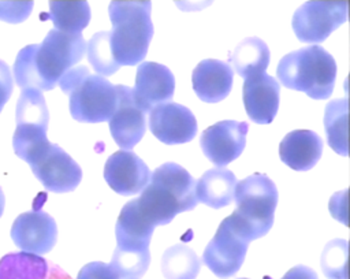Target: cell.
I'll use <instances>...</instances> for the list:
<instances>
[{
  "label": "cell",
  "instance_id": "obj_1",
  "mask_svg": "<svg viewBox=\"0 0 350 279\" xmlns=\"http://www.w3.org/2000/svg\"><path fill=\"white\" fill-rule=\"evenodd\" d=\"M86 45L82 34L49 30L41 44L27 45L16 55L12 70L16 85L22 90L53 89L60 78L82 59Z\"/></svg>",
  "mask_w": 350,
  "mask_h": 279
},
{
  "label": "cell",
  "instance_id": "obj_2",
  "mask_svg": "<svg viewBox=\"0 0 350 279\" xmlns=\"http://www.w3.org/2000/svg\"><path fill=\"white\" fill-rule=\"evenodd\" d=\"M196 183L182 165L164 163L152 172L137 205L153 226L168 224L178 213L196 208Z\"/></svg>",
  "mask_w": 350,
  "mask_h": 279
},
{
  "label": "cell",
  "instance_id": "obj_3",
  "mask_svg": "<svg viewBox=\"0 0 350 279\" xmlns=\"http://www.w3.org/2000/svg\"><path fill=\"white\" fill-rule=\"evenodd\" d=\"M150 1L116 0L109 4L111 46L120 66H134L145 59L153 36Z\"/></svg>",
  "mask_w": 350,
  "mask_h": 279
},
{
  "label": "cell",
  "instance_id": "obj_4",
  "mask_svg": "<svg viewBox=\"0 0 350 279\" xmlns=\"http://www.w3.org/2000/svg\"><path fill=\"white\" fill-rule=\"evenodd\" d=\"M276 75L286 88L304 92L314 100H324L332 94L336 63L324 48L310 45L284 55Z\"/></svg>",
  "mask_w": 350,
  "mask_h": 279
},
{
  "label": "cell",
  "instance_id": "obj_5",
  "mask_svg": "<svg viewBox=\"0 0 350 279\" xmlns=\"http://www.w3.org/2000/svg\"><path fill=\"white\" fill-rule=\"evenodd\" d=\"M70 97L71 116L78 122L98 123L109 120L118 107V90L101 75L90 74L86 66L68 70L59 81Z\"/></svg>",
  "mask_w": 350,
  "mask_h": 279
},
{
  "label": "cell",
  "instance_id": "obj_6",
  "mask_svg": "<svg viewBox=\"0 0 350 279\" xmlns=\"http://www.w3.org/2000/svg\"><path fill=\"white\" fill-rule=\"evenodd\" d=\"M15 119L14 152L30 165L52 144L46 138L49 112L41 90L34 88L22 90L16 103Z\"/></svg>",
  "mask_w": 350,
  "mask_h": 279
},
{
  "label": "cell",
  "instance_id": "obj_7",
  "mask_svg": "<svg viewBox=\"0 0 350 279\" xmlns=\"http://www.w3.org/2000/svg\"><path fill=\"white\" fill-rule=\"evenodd\" d=\"M234 211L247 226L254 239L267 235L273 224L278 189L265 174H252L235 186Z\"/></svg>",
  "mask_w": 350,
  "mask_h": 279
},
{
  "label": "cell",
  "instance_id": "obj_8",
  "mask_svg": "<svg viewBox=\"0 0 350 279\" xmlns=\"http://www.w3.org/2000/svg\"><path fill=\"white\" fill-rule=\"evenodd\" d=\"M250 241H254L250 230L232 212L219 224L216 234L204 250L202 261L216 276L230 278L243 264Z\"/></svg>",
  "mask_w": 350,
  "mask_h": 279
},
{
  "label": "cell",
  "instance_id": "obj_9",
  "mask_svg": "<svg viewBox=\"0 0 350 279\" xmlns=\"http://www.w3.org/2000/svg\"><path fill=\"white\" fill-rule=\"evenodd\" d=\"M349 1L310 0L299 5L293 15V30L302 42H323L347 21Z\"/></svg>",
  "mask_w": 350,
  "mask_h": 279
},
{
  "label": "cell",
  "instance_id": "obj_10",
  "mask_svg": "<svg viewBox=\"0 0 350 279\" xmlns=\"http://www.w3.org/2000/svg\"><path fill=\"white\" fill-rule=\"evenodd\" d=\"M30 168L42 186L53 193L72 191L82 179L78 163L56 144H51Z\"/></svg>",
  "mask_w": 350,
  "mask_h": 279
},
{
  "label": "cell",
  "instance_id": "obj_11",
  "mask_svg": "<svg viewBox=\"0 0 350 279\" xmlns=\"http://www.w3.org/2000/svg\"><path fill=\"white\" fill-rule=\"evenodd\" d=\"M249 124L238 120H220L205 129L200 137L204 155L216 164L224 167L241 156L246 145Z\"/></svg>",
  "mask_w": 350,
  "mask_h": 279
},
{
  "label": "cell",
  "instance_id": "obj_12",
  "mask_svg": "<svg viewBox=\"0 0 350 279\" xmlns=\"http://www.w3.org/2000/svg\"><path fill=\"white\" fill-rule=\"evenodd\" d=\"M11 238L23 252L40 256L45 254L56 243V222L49 213L41 209L21 213L12 223Z\"/></svg>",
  "mask_w": 350,
  "mask_h": 279
},
{
  "label": "cell",
  "instance_id": "obj_13",
  "mask_svg": "<svg viewBox=\"0 0 350 279\" xmlns=\"http://www.w3.org/2000/svg\"><path fill=\"white\" fill-rule=\"evenodd\" d=\"M149 129L167 145L185 144L196 137L197 120L187 107L170 101L150 111Z\"/></svg>",
  "mask_w": 350,
  "mask_h": 279
},
{
  "label": "cell",
  "instance_id": "obj_14",
  "mask_svg": "<svg viewBox=\"0 0 350 279\" xmlns=\"http://www.w3.org/2000/svg\"><path fill=\"white\" fill-rule=\"evenodd\" d=\"M150 171L134 152L122 149L112 153L104 165V179L122 196L141 193L150 181Z\"/></svg>",
  "mask_w": 350,
  "mask_h": 279
},
{
  "label": "cell",
  "instance_id": "obj_15",
  "mask_svg": "<svg viewBox=\"0 0 350 279\" xmlns=\"http://www.w3.org/2000/svg\"><path fill=\"white\" fill-rule=\"evenodd\" d=\"M175 90V78L168 67L154 62H144L137 68L133 96L144 111L170 103Z\"/></svg>",
  "mask_w": 350,
  "mask_h": 279
},
{
  "label": "cell",
  "instance_id": "obj_16",
  "mask_svg": "<svg viewBox=\"0 0 350 279\" xmlns=\"http://www.w3.org/2000/svg\"><path fill=\"white\" fill-rule=\"evenodd\" d=\"M116 90L118 107L109 119V130L115 142L129 150L141 141L146 131V112L137 105L131 88L116 85Z\"/></svg>",
  "mask_w": 350,
  "mask_h": 279
},
{
  "label": "cell",
  "instance_id": "obj_17",
  "mask_svg": "<svg viewBox=\"0 0 350 279\" xmlns=\"http://www.w3.org/2000/svg\"><path fill=\"white\" fill-rule=\"evenodd\" d=\"M279 82L267 72L246 78L242 98L247 116L258 124L271 123L279 108Z\"/></svg>",
  "mask_w": 350,
  "mask_h": 279
},
{
  "label": "cell",
  "instance_id": "obj_18",
  "mask_svg": "<svg viewBox=\"0 0 350 279\" xmlns=\"http://www.w3.org/2000/svg\"><path fill=\"white\" fill-rule=\"evenodd\" d=\"M156 226L139 211L137 200L129 201L120 211L116 226V249L122 253H150L149 243Z\"/></svg>",
  "mask_w": 350,
  "mask_h": 279
},
{
  "label": "cell",
  "instance_id": "obj_19",
  "mask_svg": "<svg viewBox=\"0 0 350 279\" xmlns=\"http://www.w3.org/2000/svg\"><path fill=\"white\" fill-rule=\"evenodd\" d=\"M232 67L217 59L200 62L191 75L193 89L205 103H219L228 96L232 88Z\"/></svg>",
  "mask_w": 350,
  "mask_h": 279
},
{
  "label": "cell",
  "instance_id": "obj_20",
  "mask_svg": "<svg viewBox=\"0 0 350 279\" xmlns=\"http://www.w3.org/2000/svg\"><path fill=\"white\" fill-rule=\"evenodd\" d=\"M0 279H72L60 265L40 254L7 253L0 258Z\"/></svg>",
  "mask_w": 350,
  "mask_h": 279
},
{
  "label": "cell",
  "instance_id": "obj_21",
  "mask_svg": "<svg viewBox=\"0 0 350 279\" xmlns=\"http://www.w3.org/2000/svg\"><path fill=\"white\" fill-rule=\"evenodd\" d=\"M323 153V140L312 130H294L279 145L280 160L295 171H308L316 165Z\"/></svg>",
  "mask_w": 350,
  "mask_h": 279
},
{
  "label": "cell",
  "instance_id": "obj_22",
  "mask_svg": "<svg viewBox=\"0 0 350 279\" xmlns=\"http://www.w3.org/2000/svg\"><path fill=\"white\" fill-rule=\"evenodd\" d=\"M235 175L221 167L208 170L196 183L197 200L202 204L219 209L232 202L235 194Z\"/></svg>",
  "mask_w": 350,
  "mask_h": 279
},
{
  "label": "cell",
  "instance_id": "obj_23",
  "mask_svg": "<svg viewBox=\"0 0 350 279\" xmlns=\"http://www.w3.org/2000/svg\"><path fill=\"white\" fill-rule=\"evenodd\" d=\"M231 62L237 74L246 79L265 72L269 64V49L262 40L249 37L235 46Z\"/></svg>",
  "mask_w": 350,
  "mask_h": 279
},
{
  "label": "cell",
  "instance_id": "obj_24",
  "mask_svg": "<svg viewBox=\"0 0 350 279\" xmlns=\"http://www.w3.org/2000/svg\"><path fill=\"white\" fill-rule=\"evenodd\" d=\"M324 127L328 145L339 155H349V100H332L325 107Z\"/></svg>",
  "mask_w": 350,
  "mask_h": 279
},
{
  "label": "cell",
  "instance_id": "obj_25",
  "mask_svg": "<svg viewBox=\"0 0 350 279\" xmlns=\"http://www.w3.org/2000/svg\"><path fill=\"white\" fill-rule=\"evenodd\" d=\"M49 18L55 29L81 34L90 21V8L81 0H53L49 1Z\"/></svg>",
  "mask_w": 350,
  "mask_h": 279
},
{
  "label": "cell",
  "instance_id": "obj_26",
  "mask_svg": "<svg viewBox=\"0 0 350 279\" xmlns=\"http://www.w3.org/2000/svg\"><path fill=\"white\" fill-rule=\"evenodd\" d=\"M200 268L198 256L182 243L168 248L161 258V271L165 279H196Z\"/></svg>",
  "mask_w": 350,
  "mask_h": 279
},
{
  "label": "cell",
  "instance_id": "obj_27",
  "mask_svg": "<svg viewBox=\"0 0 350 279\" xmlns=\"http://www.w3.org/2000/svg\"><path fill=\"white\" fill-rule=\"evenodd\" d=\"M88 60L100 75H112L120 67L111 46V31L96 33L86 45Z\"/></svg>",
  "mask_w": 350,
  "mask_h": 279
},
{
  "label": "cell",
  "instance_id": "obj_28",
  "mask_svg": "<svg viewBox=\"0 0 350 279\" xmlns=\"http://www.w3.org/2000/svg\"><path fill=\"white\" fill-rule=\"evenodd\" d=\"M349 245L345 239L328 242L321 254V268L329 279H349Z\"/></svg>",
  "mask_w": 350,
  "mask_h": 279
},
{
  "label": "cell",
  "instance_id": "obj_29",
  "mask_svg": "<svg viewBox=\"0 0 350 279\" xmlns=\"http://www.w3.org/2000/svg\"><path fill=\"white\" fill-rule=\"evenodd\" d=\"M33 10V1H0V21L19 23Z\"/></svg>",
  "mask_w": 350,
  "mask_h": 279
},
{
  "label": "cell",
  "instance_id": "obj_30",
  "mask_svg": "<svg viewBox=\"0 0 350 279\" xmlns=\"http://www.w3.org/2000/svg\"><path fill=\"white\" fill-rule=\"evenodd\" d=\"M77 279H120V278L113 271L111 264H105L101 261H92L81 268Z\"/></svg>",
  "mask_w": 350,
  "mask_h": 279
},
{
  "label": "cell",
  "instance_id": "obj_31",
  "mask_svg": "<svg viewBox=\"0 0 350 279\" xmlns=\"http://www.w3.org/2000/svg\"><path fill=\"white\" fill-rule=\"evenodd\" d=\"M12 88H14V82H12L10 67L7 66V63L0 60V112L4 104L11 97Z\"/></svg>",
  "mask_w": 350,
  "mask_h": 279
},
{
  "label": "cell",
  "instance_id": "obj_32",
  "mask_svg": "<svg viewBox=\"0 0 350 279\" xmlns=\"http://www.w3.org/2000/svg\"><path fill=\"white\" fill-rule=\"evenodd\" d=\"M265 279H269L268 276ZM280 279H319L317 274L306 265H295L290 268Z\"/></svg>",
  "mask_w": 350,
  "mask_h": 279
},
{
  "label": "cell",
  "instance_id": "obj_33",
  "mask_svg": "<svg viewBox=\"0 0 350 279\" xmlns=\"http://www.w3.org/2000/svg\"><path fill=\"white\" fill-rule=\"evenodd\" d=\"M4 204H5V198H4L3 190H1V187H0V216L3 215V211H4Z\"/></svg>",
  "mask_w": 350,
  "mask_h": 279
},
{
  "label": "cell",
  "instance_id": "obj_34",
  "mask_svg": "<svg viewBox=\"0 0 350 279\" xmlns=\"http://www.w3.org/2000/svg\"><path fill=\"white\" fill-rule=\"evenodd\" d=\"M239 279H247V278H239Z\"/></svg>",
  "mask_w": 350,
  "mask_h": 279
}]
</instances>
